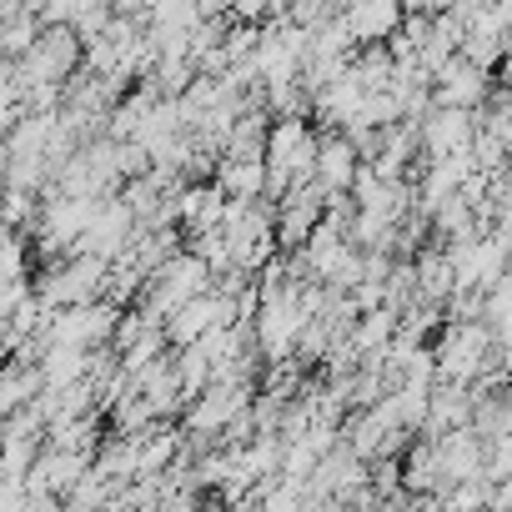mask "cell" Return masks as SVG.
I'll list each match as a JSON object with an SVG mask.
<instances>
[{"label":"cell","instance_id":"cell-16","mask_svg":"<svg viewBox=\"0 0 512 512\" xmlns=\"http://www.w3.org/2000/svg\"><path fill=\"white\" fill-rule=\"evenodd\" d=\"M0 277H26V241L16 226H0Z\"/></svg>","mask_w":512,"mask_h":512},{"label":"cell","instance_id":"cell-9","mask_svg":"<svg viewBox=\"0 0 512 512\" xmlns=\"http://www.w3.org/2000/svg\"><path fill=\"white\" fill-rule=\"evenodd\" d=\"M357 171H362V151H357V141H352V136H327V141L317 146L312 181H317L327 196H347V191H352V181H357Z\"/></svg>","mask_w":512,"mask_h":512},{"label":"cell","instance_id":"cell-2","mask_svg":"<svg viewBox=\"0 0 512 512\" xmlns=\"http://www.w3.org/2000/svg\"><path fill=\"white\" fill-rule=\"evenodd\" d=\"M317 136L302 116H282L272 131H267V186H277V196L292 186V181H312V166H317Z\"/></svg>","mask_w":512,"mask_h":512},{"label":"cell","instance_id":"cell-3","mask_svg":"<svg viewBox=\"0 0 512 512\" xmlns=\"http://www.w3.org/2000/svg\"><path fill=\"white\" fill-rule=\"evenodd\" d=\"M106 256H91V251H71L61 256V267H51L41 282H36V297L46 307H76V302H96L106 292Z\"/></svg>","mask_w":512,"mask_h":512},{"label":"cell","instance_id":"cell-4","mask_svg":"<svg viewBox=\"0 0 512 512\" xmlns=\"http://www.w3.org/2000/svg\"><path fill=\"white\" fill-rule=\"evenodd\" d=\"M492 347V327H482L477 317H457L452 332L437 342V377L442 382H472L482 367V352Z\"/></svg>","mask_w":512,"mask_h":512},{"label":"cell","instance_id":"cell-10","mask_svg":"<svg viewBox=\"0 0 512 512\" xmlns=\"http://www.w3.org/2000/svg\"><path fill=\"white\" fill-rule=\"evenodd\" d=\"M402 0H347L342 6V21L352 26V36L362 41V46H372V41H387L397 26H402Z\"/></svg>","mask_w":512,"mask_h":512},{"label":"cell","instance_id":"cell-5","mask_svg":"<svg viewBox=\"0 0 512 512\" xmlns=\"http://www.w3.org/2000/svg\"><path fill=\"white\" fill-rule=\"evenodd\" d=\"M131 231H136V211L126 206V196H101L96 216L86 221V231L76 241V251H91V256L116 262V256L126 251V241H131Z\"/></svg>","mask_w":512,"mask_h":512},{"label":"cell","instance_id":"cell-8","mask_svg":"<svg viewBox=\"0 0 512 512\" xmlns=\"http://www.w3.org/2000/svg\"><path fill=\"white\" fill-rule=\"evenodd\" d=\"M472 131H477V116L467 106H427V116L417 121V141L427 146V156H442V151H457V146H472Z\"/></svg>","mask_w":512,"mask_h":512},{"label":"cell","instance_id":"cell-7","mask_svg":"<svg viewBox=\"0 0 512 512\" xmlns=\"http://www.w3.org/2000/svg\"><path fill=\"white\" fill-rule=\"evenodd\" d=\"M432 101L437 106H467V111H477L487 101V71L472 66L467 56H447L437 66V76H432Z\"/></svg>","mask_w":512,"mask_h":512},{"label":"cell","instance_id":"cell-6","mask_svg":"<svg viewBox=\"0 0 512 512\" xmlns=\"http://www.w3.org/2000/svg\"><path fill=\"white\" fill-rule=\"evenodd\" d=\"M322 216H327V191L317 181H292L282 191V206H277V231L287 246H302Z\"/></svg>","mask_w":512,"mask_h":512},{"label":"cell","instance_id":"cell-15","mask_svg":"<svg viewBox=\"0 0 512 512\" xmlns=\"http://www.w3.org/2000/svg\"><path fill=\"white\" fill-rule=\"evenodd\" d=\"M26 221H36V191H26V186H0V226H26Z\"/></svg>","mask_w":512,"mask_h":512},{"label":"cell","instance_id":"cell-13","mask_svg":"<svg viewBox=\"0 0 512 512\" xmlns=\"http://www.w3.org/2000/svg\"><path fill=\"white\" fill-rule=\"evenodd\" d=\"M221 151H226V156H267V116H262V106H256V111L246 106V111L231 121Z\"/></svg>","mask_w":512,"mask_h":512},{"label":"cell","instance_id":"cell-11","mask_svg":"<svg viewBox=\"0 0 512 512\" xmlns=\"http://www.w3.org/2000/svg\"><path fill=\"white\" fill-rule=\"evenodd\" d=\"M221 211H226V191L221 186H186V191H176V226L181 231H211L216 221H221Z\"/></svg>","mask_w":512,"mask_h":512},{"label":"cell","instance_id":"cell-17","mask_svg":"<svg viewBox=\"0 0 512 512\" xmlns=\"http://www.w3.org/2000/svg\"><path fill=\"white\" fill-rule=\"evenodd\" d=\"M6 357H11V337H6V327H0V367H6Z\"/></svg>","mask_w":512,"mask_h":512},{"label":"cell","instance_id":"cell-14","mask_svg":"<svg viewBox=\"0 0 512 512\" xmlns=\"http://www.w3.org/2000/svg\"><path fill=\"white\" fill-rule=\"evenodd\" d=\"M407 487L412 492H437V447H432V437L412 442V452H407Z\"/></svg>","mask_w":512,"mask_h":512},{"label":"cell","instance_id":"cell-1","mask_svg":"<svg viewBox=\"0 0 512 512\" xmlns=\"http://www.w3.org/2000/svg\"><path fill=\"white\" fill-rule=\"evenodd\" d=\"M86 61V46L71 26H46L26 56H16V81L26 86H66Z\"/></svg>","mask_w":512,"mask_h":512},{"label":"cell","instance_id":"cell-12","mask_svg":"<svg viewBox=\"0 0 512 512\" xmlns=\"http://www.w3.org/2000/svg\"><path fill=\"white\" fill-rule=\"evenodd\" d=\"M216 186L236 201H256L267 191V156H221Z\"/></svg>","mask_w":512,"mask_h":512}]
</instances>
